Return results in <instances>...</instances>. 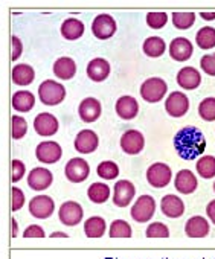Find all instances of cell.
Returning <instances> with one entry per match:
<instances>
[{
  "label": "cell",
  "instance_id": "cell-1",
  "mask_svg": "<svg viewBox=\"0 0 215 259\" xmlns=\"http://www.w3.org/2000/svg\"><path fill=\"white\" fill-rule=\"evenodd\" d=\"M174 148L180 159L195 160L206 151V139L201 130L192 125L183 126L174 136Z\"/></svg>",
  "mask_w": 215,
  "mask_h": 259
},
{
  "label": "cell",
  "instance_id": "cell-2",
  "mask_svg": "<svg viewBox=\"0 0 215 259\" xmlns=\"http://www.w3.org/2000/svg\"><path fill=\"white\" fill-rule=\"evenodd\" d=\"M38 98L45 105L54 107L66 99V89L54 79H46L38 85Z\"/></svg>",
  "mask_w": 215,
  "mask_h": 259
},
{
  "label": "cell",
  "instance_id": "cell-3",
  "mask_svg": "<svg viewBox=\"0 0 215 259\" xmlns=\"http://www.w3.org/2000/svg\"><path fill=\"white\" fill-rule=\"evenodd\" d=\"M168 92V85L165 82L163 78H148L142 82L141 85V96L144 101L150 102V104H156L160 102L163 99V96Z\"/></svg>",
  "mask_w": 215,
  "mask_h": 259
},
{
  "label": "cell",
  "instance_id": "cell-4",
  "mask_svg": "<svg viewBox=\"0 0 215 259\" xmlns=\"http://www.w3.org/2000/svg\"><path fill=\"white\" fill-rule=\"evenodd\" d=\"M156 212V200L151 195H141L135 204L132 206V218L136 223H148L151 221V218L154 217Z\"/></svg>",
  "mask_w": 215,
  "mask_h": 259
},
{
  "label": "cell",
  "instance_id": "cell-5",
  "mask_svg": "<svg viewBox=\"0 0 215 259\" xmlns=\"http://www.w3.org/2000/svg\"><path fill=\"white\" fill-rule=\"evenodd\" d=\"M171 179H173V171L163 162L153 163L147 169V182L151 188H156V189L166 188L169 185Z\"/></svg>",
  "mask_w": 215,
  "mask_h": 259
},
{
  "label": "cell",
  "instance_id": "cell-6",
  "mask_svg": "<svg viewBox=\"0 0 215 259\" xmlns=\"http://www.w3.org/2000/svg\"><path fill=\"white\" fill-rule=\"evenodd\" d=\"M116 32V22L109 14H99L92 22V34L98 40H109Z\"/></svg>",
  "mask_w": 215,
  "mask_h": 259
},
{
  "label": "cell",
  "instance_id": "cell-7",
  "mask_svg": "<svg viewBox=\"0 0 215 259\" xmlns=\"http://www.w3.org/2000/svg\"><path fill=\"white\" fill-rule=\"evenodd\" d=\"M64 176L72 183H82L90 176V166L89 163L81 157H73L66 163Z\"/></svg>",
  "mask_w": 215,
  "mask_h": 259
},
{
  "label": "cell",
  "instance_id": "cell-8",
  "mask_svg": "<svg viewBox=\"0 0 215 259\" xmlns=\"http://www.w3.org/2000/svg\"><path fill=\"white\" fill-rule=\"evenodd\" d=\"M63 156V150L58 142L54 141H45L37 145L35 148V157L40 163L54 165L57 163Z\"/></svg>",
  "mask_w": 215,
  "mask_h": 259
},
{
  "label": "cell",
  "instance_id": "cell-9",
  "mask_svg": "<svg viewBox=\"0 0 215 259\" xmlns=\"http://www.w3.org/2000/svg\"><path fill=\"white\" fill-rule=\"evenodd\" d=\"M82 217H84L82 206L76 201H66L60 206L58 218L67 227H75L76 224H79L82 221Z\"/></svg>",
  "mask_w": 215,
  "mask_h": 259
},
{
  "label": "cell",
  "instance_id": "cell-10",
  "mask_svg": "<svg viewBox=\"0 0 215 259\" xmlns=\"http://www.w3.org/2000/svg\"><path fill=\"white\" fill-rule=\"evenodd\" d=\"M165 110L171 117H182L189 110V99L183 92H173L165 101Z\"/></svg>",
  "mask_w": 215,
  "mask_h": 259
},
{
  "label": "cell",
  "instance_id": "cell-11",
  "mask_svg": "<svg viewBox=\"0 0 215 259\" xmlns=\"http://www.w3.org/2000/svg\"><path fill=\"white\" fill-rule=\"evenodd\" d=\"M55 210V203L49 195H35L29 201V213L34 218L46 220Z\"/></svg>",
  "mask_w": 215,
  "mask_h": 259
},
{
  "label": "cell",
  "instance_id": "cell-12",
  "mask_svg": "<svg viewBox=\"0 0 215 259\" xmlns=\"http://www.w3.org/2000/svg\"><path fill=\"white\" fill-rule=\"evenodd\" d=\"M145 147L144 135L138 130H127V132L121 136V148L128 156L139 154Z\"/></svg>",
  "mask_w": 215,
  "mask_h": 259
},
{
  "label": "cell",
  "instance_id": "cell-13",
  "mask_svg": "<svg viewBox=\"0 0 215 259\" xmlns=\"http://www.w3.org/2000/svg\"><path fill=\"white\" fill-rule=\"evenodd\" d=\"M58 119L51 113H40L34 119V130L41 138H51L58 132Z\"/></svg>",
  "mask_w": 215,
  "mask_h": 259
},
{
  "label": "cell",
  "instance_id": "cell-14",
  "mask_svg": "<svg viewBox=\"0 0 215 259\" xmlns=\"http://www.w3.org/2000/svg\"><path fill=\"white\" fill-rule=\"evenodd\" d=\"M136 195V188L130 180H119L113 189V204L118 207H127Z\"/></svg>",
  "mask_w": 215,
  "mask_h": 259
},
{
  "label": "cell",
  "instance_id": "cell-15",
  "mask_svg": "<svg viewBox=\"0 0 215 259\" xmlns=\"http://www.w3.org/2000/svg\"><path fill=\"white\" fill-rule=\"evenodd\" d=\"M192 54H194V46L185 37H176L169 43V57L174 61L185 63V61H188L192 57Z\"/></svg>",
  "mask_w": 215,
  "mask_h": 259
},
{
  "label": "cell",
  "instance_id": "cell-16",
  "mask_svg": "<svg viewBox=\"0 0 215 259\" xmlns=\"http://www.w3.org/2000/svg\"><path fill=\"white\" fill-rule=\"evenodd\" d=\"M73 145L78 153L90 154V153L96 151V148L99 145V138L95 132H92V130H81L75 138Z\"/></svg>",
  "mask_w": 215,
  "mask_h": 259
},
{
  "label": "cell",
  "instance_id": "cell-17",
  "mask_svg": "<svg viewBox=\"0 0 215 259\" xmlns=\"http://www.w3.org/2000/svg\"><path fill=\"white\" fill-rule=\"evenodd\" d=\"M52 182H54V174L48 168H34L28 176V186L38 192L51 188Z\"/></svg>",
  "mask_w": 215,
  "mask_h": 259
},
{
  "label": "cell",
  "instance_id": "cell-18",
  "mask_svg": "<svg viewBox=\"0 0 215 259\" xmlns=\"http://www.w3.org/2000/svg\"><path fill=\"white\" fill-rule=\"evenodd\" d=\"M102 113V107H101V102L96 99V98H84L81 102H79V107H78V114L81 117L82 122H95L99 119Z\"/></svg>",
  "mask_w": 215,
  "mask_h": 259
},
{
  "label": "cell",
  "instance_id": "cell-19",
  "mask_svg": "<svg viewBox=\"0 0 215 259\" xmlns=\"http://www.w3.org/2000/svg\"><path fill=\"white\" fill-rule=\"evenodd\" d=\"M174 188L177 189V192H180V194H183V195L194 194V192L197 191V188H198L197 177H195L194 172L189 171V169H180V171L176 174Z\"/></svg>",
  "mask_w": 215,
  "mask_h": 259
},
{
  "label": "cell",
  "instance_id": "cell-20",
  "mask_svg": "<svg viewBox=\"0 0 215 259\" xmlns=\"http://www.w3.org/2000/svg\"><path fill=\"white\" fill-rule=\"evenodd\" d=\"M176 79H177V84L183 90H195L201 84V75H200V72L195 67H191V66L182 67L177 72Z\"/></svg>",
  "mask_w": 215,
  "mask_h": 259
},
{
  "label": "cell",
  "instance_id": "cell-21",
  "mask_svg": "<svg viewBox=\"0 0 215 259\" xmlns=\"http://www.w3.org/2000/svg\"><path fill=\"white\" fill-rule=\"evenodd\" d=\"M116 114L124 119V120H132L138 116L139 113V102L136 101V98L130 96V95H125V96H121L118 101H116Z\"/></svg>",
  "mask_w": 215,
  "mask_h": 259
},
{
  "label": "cell",
  "instance_id": "cell-22",
  "mask_svg": "<svg viewBox=\"0 0 215 259\" xmlns=\"http://www.w3.org/2000/svg\"><path fill=\"white\" fill-rule=\"evenodd\" d=\"M87 76L95 82H102L110 75V64L104 58H93L87 64Z\"/></svg>",
  "mask_w": 215,
  "mask_h": 259
},
{
  "label": "cell",
  "instance_id": "cell-23",
  "mask_svg": "<svg viewBox=\"0 0 215 259\" xmlns=\"http://www.w3.org/2000/svg\"><path fill=\"white\" fill-rule=\"evenodd\" d=\"M162 213L168 218H180L185 213V203L174 194H168L160 201Z\"/></svg>",
  "mask_w": 215,
  "mask_h": 259
},
{
  "label": "cell",
  "instance_id": "cell-24",
  "mask_svg": "<svg viewBox=\"0 0 215 259\" xmlns=\"http://www.w3.org/2000/svg\"><path fill=\"white\" fill-rule=\"evenodd\" d=\"M210 226L207 223V220L204 217H191L186 223H185V233L189 238H204L209 235Z\"/></svg>",
  "mask_w": 215,
  "mask_h": 259
},
{
  "label": "cell",
  "instance_id": "cell-25",
  "mask_svg": "<svg viewBox=\"0 0 215 259\" xmlns=\"http://www.w3.org/2000/svg\"><path fill=\"white\" fill-rule=\"evenodd\" d=\"M54 75L63 81H69L76 73V64L70 57H61L54 63Z\"/></svg>",
  "mask_w": 215,
  "mask_h": 259
},
{
  "label": "cell",
  "instance_id": "cell-26",
  "mask_svg": "<svg viewBox=\"0 0 215 259\" xmlns=\"http://www.w3.org/2000/svg\"><path fill=\"white\" fill-rule=\"evenodd\" d=\"M11 104H13V108L17 110L19 113H28L35 105V96L34 93L28 90H19L13 95Z\"/></svg>",
  "mask_w": 215,
  "mask_h": 259
},
{
  "label": "cell",
  "instance_id": "cell-27",
  "mask_svg": "<svg viewBox=\"0 0 215 259\" xmlns=\"http://www.w3.org/2000/svg\"><path fill=\"white\" fill-rule=\"evenodd\" d=\"M11 78L17 85H29L35 79V72L29 64H17L11 70Z\"/></svg>",
  "mask_w": 215,
  "mask_h": 259
},
{
  "label": "cell",
  "instance_id": "cell-28",
  "mask_svg": "<svg viewBox=\"0 0 215 259\" xmlns=\"http://www.w3.org/2000/svg\"><path fill=\"white\" fill-rule=\"evenodd\" d=\"M60 31H61V35L66 40L73 41V40H78L79 37H82V34H84V23L81 20H78V19L70 17V19L63 22Z\"/></svg>",
  "mask_w": 215,
  "mask_h": 259
},
{
  "label": "cell",
  "instance_id": "cell-29",
  "mask_svg": "<svg viewBox=\"0 0 215 259\" xmlns=\"http://www.w3.org/2000/svg\"><path fill=\"white\" fill-rule=\"evenodd\" d=\"M87 197L95 204H104L110 198V186H107L105 183H101V182H95L89 186Z\"/></svg>",
  "mask_w": 215,
  "mask_h": 259
},
{
  "label": "cell",
  "instance_id": "cell-30",
  "mask_svg": "<svg viewBox=\"0 0 215 259\" xmlns=\"http://www.w3.org/2000/svg\"><path fill=\"white\" fill-rule=\"evenodd\" d=\"M142 51L147 57L150 58H159L165 54L166 51V43L163 38L160 37H148L145 41H144V46H142Z\"/></svg>",
  "mask_w": 215,
  "mask_h": 259
},
{
  "label": "cell",
  "instance_id": "cell-31",
  "mask_svg": "<svg viewBox=\"0 0 215 259\" xmlns=\"http://www.w3.org/2000/svg\"><path fill=\"white\" fill-rule=\"evenodd\" d=\"M107 230L105 220L102 217H90L84 223V233L89 238H101Z\"/></svg>",
  "mask_w": 215,
  "mask_h": 259
},
{
  "label": "cell",
  "instance_id": "cell-32",
  "mask_svg": "<svg viewBox=\"0 0 215 259\" xmlns=\"http://www.w3.org/2000/svg\"><path fill=\"white\" fill-rule=\"evenodd\" d=\"M195 43L203 51H209L215 48V28L212 26L200 28V31L195 34Z\"/></svg>",
  "mask_w": 215,
  "mask_h": 259
},
{
  "label": "cell",
  "instance_id": "cell-33",
  "mask_svg": "<svg viewBox=\"0 0 215 259\" xmlns=\"http://www.w3.org/2000/svg\"><path fill=\"white\" fill-rule=\"evenodd\" d=\"M195 169L198 176L204 180H210L215 177V157L213 156H201L195 163Z\"/></svg>",
  "mask_w": 215,
  "mask_h": 259
},
{
  "label": "cell",
  "instance_id": "cell-34",
  "mask_svg": "<svg viewBox=\"0 0 215 259\" xmlns=\"http://www.w3.org/2000/svg\"><path fill=\"white\" fill-rule=\"evenodd\" d=\"M96 174L104 180H115L119 176V166L112 160H105L98 165Z\"/></svg>",
  "mask_w": 215,
  "mask_h": 259
},
{
  "label": "cell",
  "instance_id": "cell-35",
  "mask_svg": "<svg viewBox=\"0 0 215 259\" xmlns=\"http://www.w3.org/2000/svg\"><path fill=\"white\" fill-rule=\"evenodd\" d=\"M132 235H133L132 226L127 221L115 220L110 224V229H109V236L110 238H130Z\"/></svg>",
  "mask_w": 215,
  "mask_h": 259
},
{
  "label": "cell",
  "instance_id": "cell-36",
  "mask_svg": "<svg viewBox=\"0 0 215 259\" xmlns=\"http://www.w3.org/2000/svg\"><path fill=\"white\" fill-rule=\"evenodd\" d=\"M195 23L194 13H173V25L176 29L186 31Z\"/></svg>",
  "mask_w": 215,
  "mask_h": 259
},
{
  "label": "cell",
  "instance_id": "cell-37",
  "mask_svg": "<svg viewBox=\"0 0 215 259\" xmlns=\"http://www.w3.org/2000/svg\"><path fill=\"white\" fill-rule=\"evenodd\" d=\"M26 133H28V122L25 120V117L14 114L11 117V136H13V139H16V141L23 139Z\"/></svg>",
  "mask_w": 215,
  "mask_h": 259
},
{
  "label": "cell",
  "instance_id": "cell-38",
  "mask_svg": "<svg viewBox=\"0 0 215 259\" xmlns=\"http://www.w3.org/2000/svg\"><path fill=\"white\" fill-rule=\"evenodd\" d=\"M198 116L206 122L215 120V98H204L198 104Z\"/></svg>",
  "mask_w": 215,
  "mask_h": 259
},
{
  "label": "cell",
  "instance_id": "cell-39",
  "mask_svg": "<svg viewBox=\"0 0 215 259\" xmlns=\"http://www.w3.org/2000/svg\"><path fill=\"white\" fill-rule=\"evenodd\" d=\"M145 235L148 238H168L169 236V229H168L166 224H163L160 221H156V223L148 224V227L145 230Z\"/></svg>",
  "mask_w": 215,
  "mask_h": 259
},
{
  "label": "cell",
  "instance_id": "cell-40",
  "mask_svg": "<svg viewBox=\"0 0 215 259\" xmlns=\"http://www.w3.org/2000/svg\"><path fill=\"white\" fill-rule=\"evenodd\" d=\"M168 23L166 13H148L147 14V25L151 29H162Z\"/></svg>",
  "mask_w": 215,
  "mask_h": 259
},
{
  "label": "cell",
  "instance_id": "cell-41",
  "mask_svg": "<svg viewBox=\"0 0 215 259\" xmlns=\"http://www.w3.org/2000/svg\"><path fill=\"white\" fill-rule=\"evenodd\" d=\"M25 204V194L20 188H16L13 186L11 188V210L13 212H17L23 207Z\"/></svg>",
  "mask_w": 215,
  "mask_h": 259
},
{
  "label": "cell",
  "instance_id": "cell-42",
  "mask_svg": "<svg viewBox=\"0 0 215 259\" xmlns=\"http://www.w3.org/2000/svg\"><path fill=\"white\" fill-rule=\"evenodd\" d=\"M200 67L201 70L209 75V76H215V54H206L201 57L200 60Z\"/></svg>",
  "mask_w": 215,
  "mask_h": 259
},
{
  "label": "cell",
  "instance_id": "cell-43",
  "mask_svg": "<svg viewBox=\"0 0 215 259\" xmlns=\"http://www.w3.org/2000/svg\"><path fill=\"white\" fill-rule=\"evenodd\" d=\"M26 174V168H25V163L22 160H17L14 159L11 162V182L13 183H17L23 179V176Z\"/></svg>",
  "mask_w": 215,
  "mask_h": 259
},
{
  "label": "cell",
  "instance_id": "cell-44",
  "mask_svg": "<svg viewBox=\"0 0 215 259\" xmlns=\"http://www.w3.org/2000/svg\"><path fill=\"white\" fill-rule=\"evenodd\" d=\"M23 52V45L19 37L13 35L11 37V61H17L22 57Z\"/></svg>",
  "mask_w": 215,
  "mask_h": 259
},
{
  "label": "cell",
  "instance_id": "cell-45",
  "mask_svg": "<svg viewBox=\"0 0 215 259\" xmlns=\"http://www.w3.org/2000/svg\"><path fill=\"white\" fill-rule=\"evenodd\" d=\"M45 229L38 224H31L25 229L23 232V238H45Z\"/></svg>",
  "mask_w": 215,
  "mask_h": 259
},
{
  "label": "cell",
  "instance_id": "cell-46",
  "mask_svg": "<svg viewBox=\"0 0 215 259\" xmlns=\"http://www.w3.org/2000/svg\"><path fill=\"white\" fill-rule=\"evenodd\" d=\"M206 215L210 220V223L215 226V200H212V201L207 203V206H206Z\"/></svg>",
  "mask_w": 215,
  "mask_h": 259
},
{
  "label": "cell",
  "instance_id": "cell-47",
  "mask_svg": "<svg viewBox=\"0 0 215 259\" xmlns=\"http://www.w3.org/2000/svg\"><path fill=\"white\" fill-rule=\"evenodd\" d=\"M17 232H19V224H17L16 218H11V236L16 238L17 236Z\"/></svg>",
  "mask_w": 215,
  "mask_h": 259
},
{
  "label": "cell",
  "instance_id": "cell-48",
  "mask_svg": "<svg viewBox=\"0 0 215 259\" xmlns=\"http://www.w3.org/2000/svg\"><path fill=\"white\" fill-rule=\"evenodd\" d=\"M200 17H201L203 20L210 22V20H215V13H204V11H201V13H200Z\"/></svg>",
  "mask_w": 215,
  "mask_h": 259
},
{
  "label": "cell",
  "instance_id": "cell-49",
  "mask_svg": "<svg viewBox=\"0 0 215 259\" xmlns=\"http://www.w3.org/2000/svg\"><path fill=\"white\" fill-rule=\"evenodd\" d=\"M69 235L64 233V232H52L51 233V238H67Z\"/></svg>",
  "mask_w": 215,
  "mask_h": 259
},
{
  "label": "cell",
  "instance_id": "cell-50",
  "mask_svg": "<svg viewBox=\"0 0 215 259\" xmlns=\"http://www.w3.org/2000/svg\"><path fill=\"white\" fill-rule=\"evenodd\" d=\"M213 192H215V182H213Z\"/></svg>",
  "mask_w": 215,
  "mask_h": 259
}]
</instances>
